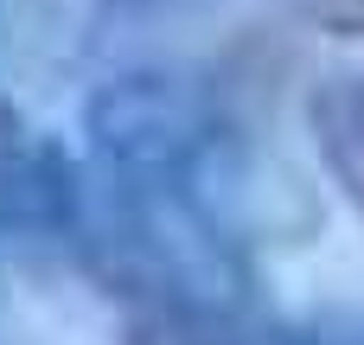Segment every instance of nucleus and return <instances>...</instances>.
I'll list each match as a JSON object with an SVG mask.
<instances>
[{
    "label": "nucleus",
    "mask_w": 364,
    "mask_h": 345,
    "mask_svg": "<svg viewBox=\"0 0 364 345\" xmlns=\"http://www.w3.org/2000/svg\"><path fill=\"white\" fill-rule=\"evenodd\" d=\"M288 6L326 32H364V0H288Z\"/></svg>",
    "instance_id": "7"
},
{
    "label": "nucleus",
    "mask_w": 364,
    "mask_h": 345,
    "mask_svg": "<svg viewBox=\"0 0 364 345\" xmlns=\"http://www.w3.org/2000/svg\"><path fill=\"white\" fill-rule=\"evenodd\" d=\"M314 345H358V339H346V333H333V339H314Z\"/></svg>",
    "instance_id": "8"
},
{
    "label": "nucleus",
    "mask_w": 364,
    "mask_h": 345,
    "mask_svg": "<svg viewBox=\"0 0 364 345\" xmlns=\"http://www.w3.org/2000/svg\"><path fill=\"white\" fill-rule=\"evenodd\" d=\"M64 256L122 314L256 301L250 250H237L186 198H173L147 179H128L115 166H96L90 154L70 160Z\"/></svg>",
    "instance_id": "2"
},
{
    "label": "nucleus",
    "mask_w": 364,
    "mask_h": 345,
    "mask_svg": "<svg viewBox=\"0 0 364 345\" xmlns=\"http://www.w3.org/2000/svg\"><path fill=\"white\" fill-rule=\"evenodd\" d=\"M83 154L211 218L237 250L301 243L320 224L307 179L262 141L237 70L134 64L83 109Z\"/></svg>",
    "instance_id": "1"
},
{
    "label": "nucleus",
    "mask_w": 364,
    "mask_h": 345,
    "mask_svg": "<svg viewBox=\"0 0 364 345\" xmlns=\"http://www.w3.org/2000/svg\"><path fill=\"white\" fill-rule=\"evenodd\" d=\"M122 345H314V339L288 333L256 294V301H224V307L122 314Z\"/></svg>",
    "instance_id": "4"
},
{
    "label": "nucleus",
    "mask_w": 364,
    "mask_h": 345,
    "mask_svg": "<svg viewBox=\"0 0 364 345\" xmlns=\"http://www.w3.org/2000/svg\"><path fill=\"white\" fill-rule=\"evenodd\" d=\"M102 26L115 32H166V26H192L205 13H224V6H243V0H90Z\"/></svg>",
    "instance_id": "6"
},
{
    "label": "nucleus",
    "mask_w": 364,
    "mask_h": 345,
    "mask_svg": "<svg viewBox=\"0 0 364 345\" xmlns=\"http://www.w3.org/2000/svg\"><path fill=\"white\" fill-rule=\"evenodd\" d=\"M307 134L333 173V186L364 211V70H339L307 96Z\"/></svg>",
    "instance_id": "5"
},
{
    "label": "nucleus",
    "mask_w": 364,
    "mask_h": 345,
    "mask_svg": "<svg viewBox=\"0 0 364 345\" xmlns=\"http://www.w3.org/2000/svg\"><path fill=\"white\" fill-rule=\"evenodd\" d=\"M70 218V154L45 141L13 96H0V250H64Z\"/></svg>",
    "instance_id": "3"
}]
</instances>
